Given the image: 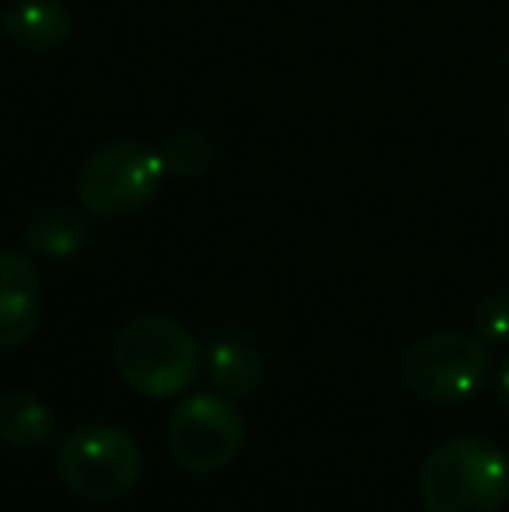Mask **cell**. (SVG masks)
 <instances>
[{"label":"cell","instance_id":"obj_14","mask_svg":"<svg viewBox=\"0 0 509 512\" xmlns=\"http://www.w3.org/2000/svg\"><path fill=\"white\" fill-rule=\"evenodd\" d=\"M496 391H499V401H503V408L509 411V359H506V363H503V370H499Z\"/></svg>","mask_w":509,"mask_h":512},{"label":"cell","instance_id":"obj_3","mask_svg":"<svg viewBox=\"0 0 509 512\" xmlns=\"http://www.w3.org/2000/svg\"><path fill=\"white\" fill-rule=\"evenodd\" d=\"M56 471L63 485L88 502H116L143 474L140 443L126 429L109 422L77 425L56 453Z\"/></svg>","mask_w":509,"mask_h":512},{"label":"cell","instance_id":"obj_10","mask_svg":"<svg viewBox=\"0 0 509 512\" xmlns=\"http://www.w3.org/2000/svg\"><path fill=\"white\" fill-rule=\"evenodd\" d=\"M206 377L224 398H252L265 380L262 356L245 342H217L206 352Z\"/></svg>","mask_w":509,"mask_h":512},{"label":"cell","instance_id":"obj_8","mask_svg":"<svg viewBox=\"0 0 509 512\" xmlns=\"http://www.w3.org/2000/svg\"><path fill=\"white\" fill-rule=\"evenodd\" d=\"M74 18L63 0H18L4 14V32L25 53H53L70 39Z\"/></svg>","mask_w":509,"mask_h":512},{"label":"cell","instance_id":"obj_4","mask_svg":"<svg viewBox=\"0 0 509 512\" xmlns=\"http://www.w3.org/2000/svg\"><path fill=\"white\" fill-rule=\"evenodd\" d=\"M164 157L143 140H116L95 150L77 171V199L91 216L123 220L143 209L164 182Z\"/></svg>","mask_w":509,"mask_h":512},{"label":"cell","instance_id":"obj_11","mask_svg":"<svg viewBox=\"0 0 509 512\" xmlns=\"http://www.w3.org/2000/svg\"><path fill=\"white\" fill-rule=\"evenodd\" d=\"M25 244L35 255L46 258H74L88 244V223L77 209L70 206H49L28 220Z\"/></svg>","mask_w":509,"mask_h":512},{"label":"cell","instance_id":"obj_13","mask_svg":"<svg viewBox=\"0 0 509 512\" xmlns=\"http://www.w3.org/2000/svg\"><path fill=\"white\" fill-rule=\"evenodd\" d=\"M475 331L482 342L506 345L509 342V290H496L478 300L475 307Z\"/></svg>","mask_w":509,"mask_h":512},{"label":"cell","instance_id":"obj_6","mask_svg":"<svg viewBox=\"0 0 509 512\" xmlns=\"http://www.w3.org/2000/svg\"><path fill=\"white\" fill-rule=\"evenodd\" d=\"M489 377V349L464 331H429L401 352V384L429 405H457Z\"/></svg>","mask_w":509,"mask_h":512},{"label":"cell","instance_id":"obj_5","mask_svg":"<svg viewBox=\"0 0 509 512\" xmlns=\"http://www.w3.org/2000/svg\"><path fill=\"white\" fill-rule=\"evenodd\" d=\"M248 425L241 408L220 391H203L185 398L168 415V453L182 471L210 478L220 474L245 450Z\"/></svg>","mask_w":509,"mask_h":512},{"label":"cell","instance_id":"obj_16","mask_svg":"<svg viewBox=\"0 0 509 512\" xmlns=\"http://www.w3.org/2000/svg\"><path fill=\"white\" fill-rule=\"evenodd\" d=\"M506 67H509V56H506Z\"/></svg>","mask_w":509,"mask_h":512},{"label":"cell","instance_id":"obj_9","mask_svg":"<svg viewBox=\"0 0 509 512\" xmlns=\"http://www.w3.org/2000/svg\"><path fill=\"white\" fill-rule=\"evenodd\" d=\"M56 429L53 408L32 391L0 394V443L14 450H39Z\"/></svg>","mask_w":509,"mask_h":512},{"label":"cell","instance_id":"obj_12","mask_svg":"<svg viewBox=\"0 0 509 512\" xmlns=\"http://www.w3.org/2000/svg\"><path fill=\"white\" fill-rule=\"evenodd\" d=\"M161 157H164V168H168V175L199 178V175H206V171H210L217 150H213V140L206 133H199V129H182V133H175L168 143H164Z\"/></svg>","mask_w":509,"mask_h":512},{"label":"cell","instance_id":"obj_1","mask_svg":"<svg viewBox=\"0 0 509 512\" xmlns=\"http://www.w3.org/2000/svg\"><path fill=\"white\" fill-rule=\"evenodd\" d=\"M426 512H499L509 502V457L482 436L440 443L419 471Z\"/></svg>","mask_w":509,"mask_h":512},{"label":"cell","instance_id":"obj_15","mask_svg":"<svg viewBox=\"0 0 509 512\" xmlns=\"http://www.w3.org/2000/svg\"><path fill=\"white\" fill-rule=\"evenodd\" d=\"M0 25H4V14H0Z\"/></svg>","mask_w":509,"mask_h":512},{"label":"cell","instance_id":"obj_7","mask_svg":"<svg viewBox=\"0 0 509 512\" xmlns=\"http://www.w3.org/2000/svg\"><path fill=\"white\" fill-rule=\"evenodd\" d=\"M42 324V279L32 258L0 248V352H14Z\"/></svg>","mask_w":509,"mask_h":512},{"label":"cell","instance_id":"obj_2","mask_svg":"<svg viewBox=\"0 0 509 512\" xmlns=\"http://www.w3.org/2000/svg\"><path fill=\"white\" fill-rule=\"evenodd\" d=\"M112 363L129 391L164 401L189 391L203 366V352L192 331L178 321L164 314H143L119 328L112 342Z\"/></svg>","mask_w":509,"mask_h":512}]
</instances>
